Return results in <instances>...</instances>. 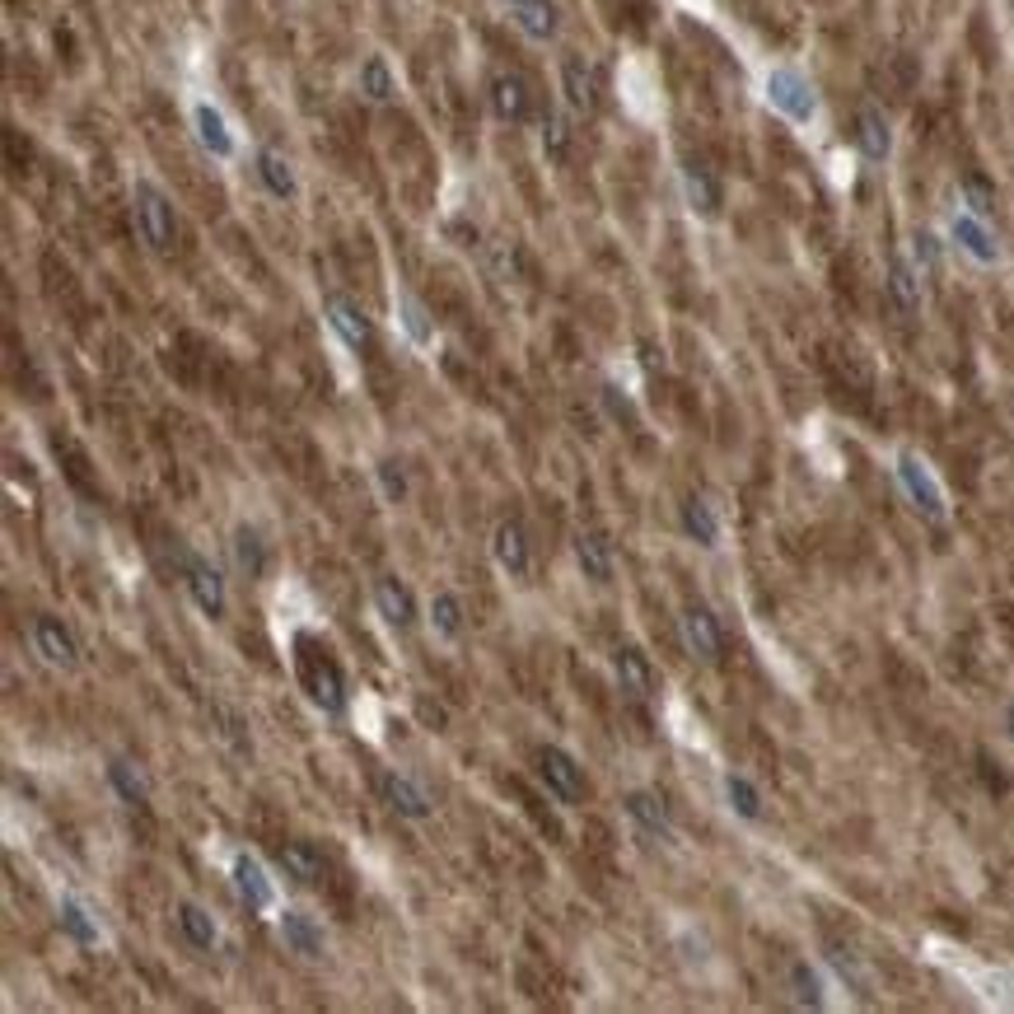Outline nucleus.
Segmentation results:
<instances>
[{
	"instance_id": "f257e3e1",
	"label": "nucleus",
	"mask_w": 1014,
	"mask_h": 1014,
	"mask_svg": "<svg viewBox=\"0 0 1014 1014\" xmlns=\"http://www.w3.org/2000/svg\"><path fill=\"white\" fill-rule=\"evenodd\" d=\"M131 220H137V234L145 239L150 253H169L173 239H178V220H173V207H169V197L150 183V178H141L137 192H131Z\"/></svg>"
},
{
	"instance_id": "f03ea898",
	"label": "nucleus",
	"mask_w": 1014,
	"mask_h": 1014,
	"mask_svg": "<svg viewBox=\"0 0 1014 1014\" xmlns=\"http://www.w3.org/2000/svg\"><path fill=\"white\" fill-rule=\"evenodd\" d=\"M230 884H234V897L248 912H277V879L253 851L230 855Z\"/></svg>"
},
{
	"instance_id": "7ed1b4c3",
	"label": "nucleus",
	"mask_w": 1014,
	"mask_h": 1014,
	"mask_svg": "<svg viewBox=\"0 0 1014 1014\" xmlns=\"http://www.w3.org/2000/svg\"><path fill=\"white\" fill-rule=\"evenodd\" d=\"M533 767H538V781H543V791L561 804H575L584 795V767L580 762L561 749V743H543L533 757Z\"/></svg>"
},
{
	"instance_id": "20e7f679",
	"label": "nucleus",
	"mask_w": 1014,
	"mask_h": 1014,
	"mask_svg": "<svg viewBox=\"0 0 1014 1014\" xmlns=\"http://www.w3.org/2000/svg\"><path fill=\"white\" fill-rule=\"evenodd\" d=\"M183 584H188V599L197 603L201 618H211V622L224 618V608H230V590H224V575H220L215 561L188 552L183 556Z\"/></svg>"
},
{
	"instance_id": "39448f33",
	"label": "nucleus",
	"mask_w": 1014,
	"mask_h": 1014,
	"mask_svg": "<svg viewBox=\"0 0 1014 1014\" xmlns=\"http://www.w3.org/2000/svg\"><path fill=\"white\" fill-rule=\"evenodd\" d=\"M33 650H38V660L48 664V669H61V673H76L80 669V641H76V631L66 626L61 618H52V613H38L33 618Z\"/></svg>"
},
{
	"instance_id": "423d86ee",
	"label": "nucleus",
	"mask_w": 1014,
	"mask_h": 1014,
	"mask_svg": "<svg viewBox=\"0 0 1014 1014\" xmlns=\"http://www.w3.org/2000/svg\"><path fill=\"white\" fill-rule=\"evenodd\" d=\"M897 482H903V491H907V501L916 505V514H926V520H935V524L950 514L940 482L931 478V468L921 463L916 454H897Z\"/></svg>"
},
{
	"instance_id": "0eeeda50",
	"label": "nucleus",
	"mask_w": 1014,
	"mask_h": 1014,
	"mask_svg": "<svg viewBox=\"0 0 1014 1014\" xmlns=\"http://www.w3.org/2000/svg\"><path fill=\"white\" fill-rule=\"evenodd\" d=\"M300 679H304V692H309V702L319 706L323 715H342L347 711V673L337 669L332 660H304L300 664Z\"/></svg>"
},
{
	"instance_id": "6e6552de",
	"label": "nucleus",
	"mask_w": 1014,
	"mask_h": 1014,
	"mask_svg": "<svg viewBox=\"0 0 1014 1014\" xmlns=\"http://www.w3.org/2000/svg\"><path fill=\"white\" fill-rule=\"evenodd\" d=\"M767 103L791 122H809V118H814V108H819L814 84H809L800 71H772L767 76Z\"/></svg>"
},
{
	"instance_id": "1a4fd4ad",
	"label": "nucleus",
	"mask_w": 1014,
	"mask_h": 1014,
	"mask_svg": "<svg viewBox=\"0 0 1014 1014\" xmlns=\"http://www.w3.org/2000/svg\"><path fill=\"white\" fill-rule=\"evenodd\" d=\"M379 800H384L398 819H412V823H425V819L435 814L431 795H425L421 785L408 772H398V767H389L384 776H379Z\"/></svg>"
},
{
	"instance_id": "9d476101",
	"label": "nucleus",
	"mask_w": 1014,
	"mask_h": 1014,
	"mask_svg": "<svg viewBox=\"0 0 1014 1014\" xmlns=\"http://www.w3.org/2000/svg\"><path fill=\"white\" fill-rule=\"evenodd\" d=\"M491 561L495 571L510 575V580H524L529 566H533V552H529V533L520 520H501L491 533Z\"/></svg>"
},
{
	"instance_id": "9b49d317",
	"label": "nucleus",
	"mask_w": 1014,
	"mask_h": 1014,
	"mask_svg": "<svg viewBox=\"0 0 1014 1014\" xmlns=\"http://www.w3.org/2000/svg\"><path fill=\"white\" fill-rule=\"evenodd\" d=\"M277 935L290 954H300V958H323V926L313 921L304 907H277Z\"/></svg>"
},
{
	"instance_id": "f8f14e48",
	"label": "nucleus",
	"mask_w": 1014,
	"mask_h": 1014,
	"mask_svg": "<svg viewBox=\"0 0 1014 1014\" xmlns=\"http://www.w3.org/2000/svg\"><path fill=\"white\" fill-rule=\"evenodd\" d=\"M561 99L575 118H590L599 108V76H594V61H584L580 52H571L561 61Z\"/></svg>"
},
{
	"instance_id": "ddd939ff",
	"label": "nucleus",
	"mask_w": 1014,
	"mask_h": 1014,
	"mask_svg": "<svg viewBox=\"0 0 1014 1014\" xmlns=\"http://www.w3.org/2000/svg\"><path fill=\"white\" fill-rule=\"evenodd\" d=\"M323 313H328V328L342 337V347L365 351V347L374 342V323L365 319V309H360L355 300H347V295H328V300H323Z\"/></svg>"
},
{
	"instance_id": "4468645a",
	"label": "nucleus",
	"mask_w": 1014,
	"mask_h": 1014,
	"mask_svg": "<svg viewBox=\"0 0 1014 1014\" xmlns=\"http://www.w3.org/2000/svg\"><path fill=\"white\" fill-rule=\"evenodd\" d=\"M374 613L384 618L393 631H412L416 626V594L402 584L398 575H379L374 580Z\"/></svg>"
},
{
	"instance_id": "2eb2a0df",
	"label": "nucleus",
	"mask_w": 1014,
	"mask_h": 1014,
	"mask_svg": "<svg viewBox=\"0 0 1014 1014\" xmlns=\"http://www.w3.org/2000/svg\"><path fill=\"white\" fill-rule=\"evenodd\" d=\"M679 631H683V645H687V655L692 660H702V664H715L720 660V622L711 608H687V613L679 618Z\"/></svg>"
},
{
	"instance_id": "dca6fc26",
	"label": "nucleus",
	"mask_w": 1014,
	"mask_h": 1014,
	"mask_svg": "<svg viewBox=\"0 0 1014 1014\" xmlns=\"http://www.w3.org/2000/svg\"><path fill=\"white\" fill-rule=\"evenodd\" d=\"M613 679L626 696H636V702H645V696H655V664L645 660V650L636 645H618L613 650Z\"/></svg>"
},
{
	"instance_id": "f3484780",
	"label": "nucleus",
	"mask_w": 1014,
	"mask_h": 1014,
	"mask_svg": "<svg viewBox=\"0 0 1014 1014\" xmlns=\"http://www.w3.org/2000/svg\"><path fill=\"white\" fill-rule=\"evenodd\" d=\"M57 916H61V931L71 935L80 950H103V921H99V912L84 903V897H76V893H66L61 897V907H57Z\"/></svg>"
},
{
	"instance_id": "a211bd4d",
	"label": "nucleus",
	"mask_w": 1014,
	"mask_h": 1014,
	"mask_svg": "<svg viewBox=\"0 0 1014 1014\" xmlns=\"http://www.w3.org/2000/svg\"><path fill=\"white\" fill-rule=\"evenodd\" d=\"M622 809H626V819L645 832V837L673 842V819H669V804H664L655 791H631V795L622 800Z\"/></svg>"
},
{
	"instance_id": "6ab92c4d",
	"label": "nucleus",
	"mask_w": 1014,
	"mask_h": 1014,
	"mask_svg": "<svg viewBox=\"0 0 1014 1014\" xmlns=\"http://www.w3.org/2000/svg\"><path fill=\"white\" fill-rule=\"evenodd\" d=\"M510 19H514V24H520V33L533 38V42H552L556 29H561L556 0H510Z\"/></svg>"
},
{
	"instance_id": "aec40b11",
	"label": "nucleus",
	"mask_w": 1014,
	"mask_h": 1014,
	"mask_svg": "<svg viewBox=\"0 0 1014 1014\" xmlns=\"http://www.w3.org/2000/svg\"><path fill=\"white\" fill-rule=\"evenodd\" d=\"M192 131H197L201 150L215 154V160H230V154H234V131H230V122H224V112L215 103H197L192 108Z\"/></svg>"
},
{
	"instance_id": "412c9836",
	"label": "nucleus",
	"mask_w": 1014,
	"mask_h": 1014,
	"mask_svg": "<svg viewBox=\"0 0 1014 1014\" xmlns=\"http://www.w3.org/2000/svg\"><path fill=\"white\" fill-rule=\"evenodd\" d=\"M173 921H178V931H183V940L192 944V950H215L220 944V926H215V916L192 903V897H178L173 903Z\"/></svg>"
},
{
	"instance_id": "4be33fe9",
	"label": "nucleus",
	"mask_w": 1014,
	"mask_h": 1014,
	"mask_svg": "<svg viewBox=\"0 0 1014 1014\" xmlns=\"http://www.w3.org/2000/svg\"><path fill=\"white\" fill-rule=\"evenodd\" d=\"M258 183L267 188V197H277V201H295L300 197V178L295 169H290V160L281 150H258Z\"/></svg>"
},
{
	"instance_id": "5701e85b",
	"label": "nucleus",
	"mask_w": 1014,
	"mask_h": 1014,
	"mask_svg": "<svg viewBox=\"0 0 1014 1014\" xmlns=\"http://www.w3.org/2000/svg\"><path fill=\"white\" fill-rule=\"evenodd\" d=\"M486 99H491V112H495L501 122H524V118H529V84H524L520 76L501 71V76L491 80Z\"/></svg>"
},
{
	"instance_id": "b1692460",
	"label": "nucleus",
	"mask_w": 1014,
	"mask_h": 1014,
	"mask_svg": "<svg viewBox=\"0 0 1014 1014\" xmlns=\"http://www.w3.org/2000/svg\"><path fill=\"white\" fill-rule=\"evenodd\" d=\"M281 870H285V879H295V884H319L323 879V851L313 846V842H304V837H295V842H285L281 846Z\"/></svg>"
},
{
	"instance_id": "393cba45",
	"label": "nucleus",
	"mask_w": 1014,
	"mask_h": 1014,
	"mask_svg": "<svg viewBox=\"0 0 1014 1014\" xmlns=\"http://www.w3.org/2000/svg\"><path fill=\"white\" fill-rule=\"evenodd\" d=\"M855 145H861L865 160L884 164L888 150H893V131H888V118L879 108H865L861 118H855Z\"/></svg>"
},
{
	"instance_id": "a878e982",
	"label": "nucleus",
	"mask_w": 1014,
	"mask_h": 1014,
	"mask_svg": "<svg viewBox=\"0 0 1014 1014\" xmlns=\"http://www.w3.org/2000/svg\"><path fill=\"white\" fill-rule=\"evenodd\" d=\"M575 566H580L584 580H594V584L613 580V552H608L603 533H575Z\"/></svg>"
},
{
	"instance_id": "bb28decb",
	"label": "nucleus",
	"mask_w": 1014,
	"mask_h": 1014,
	"mask_svg": "<svg viewBox=\"0 0 1014 1014\" xmlns=\"http://www.w3.org/2000/svg\"><path fill=\"white\" fill-rule=\"evenodd\" d=\"M425 622H431V631L440 641H459L463 636V626H468V608L454 590H440L431 599V608H425Z\"/></svg>"
},
{
	"instance_id": "cd10ccee",
	"label": "nucleus",
	"mask_w": 1014,
	"mask_h": 1014,
	"mask_svg": "<svg viewBox=\"0 0 1014 1014\" xmlns=\"http://www.w3.org/2000/svg\"><path fill=\"white\" fill-rule=\"evenodd\" d=\"M103 776H108V785H112V795H118L122 804H131V809H141V804H150V781H145V772L137 767V762H127V757H112Z\"/></svg>"
},
{
	"instance_id": "c85d7f7f",
	"label": "nucleus",
	"mask_w": 1014,
	"mask_h": 1014,
	"mask_svg": "<svg viewBox=\"0 0 1014 1014\" xmlns=\"http://www.w3.org/2000/svg\"><path fill=\"white\" fill-rule=\"evenodd\" d=\"M230 548H234V566H239V575H248V580H262V575H267V561H272V552H267V538H262L253 524H239Z\"/></svg>"
},
{
	"instance_id": "c756f323",
	"label": "nucleus",
	"mask_w": 1014,
	"mask_h": 1014,
	"mask_svg": "<svg viewBox=\"0 0 1014 1014\" xmlns=\"http://www.w3.org/2000/svg\"><path fill=\"white\" fill-rule=\"evenodd\" d=\"M954 243L963 248L967 258H977V262H986V267L1001 258L996 234H991L986 224H982V215H958V220H954Z\"/></svg>"
},
{
	"instance_id": "7c9ffc66",
	"label": "nucleus",
	"mask_w": 1014,
	"mask_h": 1014,
	"mask_svg": "<svg viewBox=\"0 0 1014 1014\" xmlns=\"http://www.w3.org/2000/svg\"><path fill=\"white\" fill-rule=\"evenodd\" d=\"M683 192H687V207L696 215H715L720 211V183L706 164H683Z\"/></svg>"
},
{
	"instance_id": "2f4dec72",
	"label": "nucleus",
	"mask_w": 1014,
	"mask_h": 1014,
	"mask_svg": "<svg viewBox=\"0 0 1014 1014\" xmlns=\"http://www.w3.org/2000/svg\"><path fill=\"white\" fill-rule=\"evenodd\" d=\"M355 84H360V94H365L370 103H389V99L398 94V76H393V66H389V57H379V52L360 61Z\"/></svg>"
},
{
	"instance_id": "473e14b6",
	"label": "nucleus",
	"mask_w": 1014,
	"mask_h": 1014,
	"mask_svg": "<svg viewBox=\"0 0 1014 1014\" xmlns=\"http://www.w3.org/2000/svg\"><path fill=\"white\" fill-rule=\"evenodd\" d=\"M679 520H683V533L692 538V543H702V548L720 543V520H715V510L702 501V495H687V501L679 505Z\"/></svg>"
},
{
	"instance_id": "72a5a7b5",
	"label": "nucleus",
	"mask_w": 1014,
	"mask_h": 1014,
	"mask_svg": "<svg viewBox=\"0 0 1014 1014\" xmlns=\"http://www.w3.org/2000/svg\"><path fill=\"white\" fill-rule=\"evenodd\" d=\"M538 145H543V160L548 164H561L571 154V122L561 118L556 108H548L543 122H538Z\"/></svg>"
},
{
	"instance_id": "f704fd0d",
	"label": "nucleus",
	"mask_w": 1014,
	"mask_h": 1014,
	"mask_svg": "<svg viewBox=\"0 0 1014 1014\" xmlns=\"http://www.w3.org/2000/svg\"><path fill=\"white\" fill-rule=\"evenodd\" d=\"M888 295H893V304L903 309V313H916L921 309V281H916L907 258H893L888 262Z\"/></svg>"
},
{
	"instance_id": "c9c22d12",
	"label": "nucleus",
	"mask_w": 1014,
	"mask_h": 1014,
	"mask_svg": "<svg viewBox=\"0 0 1014 1014\" xmlns=\"http://www.w3.org/2000/svg\"><path fill=\"white\" fill-rule=\"evenodd\" d=\"M398 328L408 332L412 347H431L435 342V328H431V319H425V304L412 300V295H398Z\"/></svg>"
},
{
	"instance_id": "e433bc0d",
	"label": "nucleus",
	"mask_w": 1014,
	"mask_h": 1014,
	"mask_svg": "<svg viewBox=\"0 0 1014 1014\" xmlns=\"http://www.w3.org/2000/svg\"><path fill=\"white\" fill-rule=\"evenodd\" d=\"M725 795H730V809H734L739 819H757V814H762V795H757V785H753L749 776L730 772V776H725Z\"/></svg>"
},
{
	"instance_id": "4c0bfd02",
	"label": "nucleus",
	"mask_w": 1014,
	"mask_h": 1014,
	"mask_svg": "<svg viewBox=\"0 0 1014 1014\" xmlns=\"http://www.w3.org/2000/svg\"><path fill=\"white\" fill-rule=\"evenodd\" d=\"M958 188H963V201L973 207V215H982V220H986L991 211H996V188H991L982 173H963V183H958Z\"/></svg>"
},
{
	"instance_id": "58836bf2",
	"label": "nucleus",
	"mask_w": 1014,
	"mask_h": 1014,
	"mask_svg": "<svg viewBox=\"0 0 1014 1014\" xmlns=\"http://www.w3.org/2000/svg\"><path fill=\"white\" fill-rule=\"evenodd\" d=\"M791 986H795V1001L800 1005H809V1010L823 1005V982H819V973L809 963H791Z\"/></svg>"
},
{
	"instance_id": "ea45409f",
	"label": "nucleus",
	"mask_w": 1014,
	"mask_h": 1014,
	"mask_svg": "<svg viewBox=\"0 0 1014 1014\" xmlns=\"http://www.w3.org/2000/svg\"><path fill=\"white\" fill-rule=\"evenodd\" d=\"M374 478H379V491H384L389 505H398L402 495H408V472H402L398 459H379V463H374Z\"/></svg>"
},
{
	"instance_id": "a19ab883",
	"label": "nucleus",
	"mask_w": 1014,
	"mask_h": 1014,
	"mask_svg": "<svg viewBox=\"0 0 1014 1014\" xmlns=\"http://www.w3.org/2000/svg\"><path fill=\"white\" fill-rule=\"evenodd\" d=\"M916 262H921V267H935V262H940V243H935L931 234H916Z\"/></svg>"
},
{
	"instance_id": "79ce46f5",
	"label": "nucleus",
	"mask_w": 1014,
	"mask_h": 1014,
	"mask_svg": "<svg viewBox=\"0 0 1014 1014\" xmlns=\"http://www.w3.org/2000/svg\"><path fill=\"white\" fill-rule=\"evenodd\" d=\"M1005 730H1010V734H1014V702H1010V706H1005Z\"/></svg>"
}]
</instances>
